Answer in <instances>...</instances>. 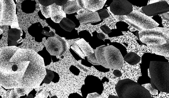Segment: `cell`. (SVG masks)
<instances>
[{
  "instance_id": "obj_1",
  "label": "cell",
  "mask_w": 169,
  "mask_h": 98,
  "mask_svg": "<svg viewBox=\"0 0 169 98\" xmlns=\"http://www.w3.org/2000/svg\"><path fill=\"white\" fill-rule=\"evenodd\" d=\"M19 48L9 46L0 49V84L6 89L22 88L20 80L13 72L14 62L10 61Z\"/></svg>"
},
{
  "instance_id": "obj_19",
  "label": "cell",
  "mask_w": 169,
  "mask_h": 98,
  "mask_svg": "<svg viewBox=\"0 0 169 98\" xmlns=\"http://www.w3.org/2000/svg\"><path fill=\"white\" fill-rule=\"evenodd\" d=\"M34 3L30 0H26L22 3V10L26 13H32L34 10Z\"/></svg>"
},
{
  "instance_id": "obj_17",
  "label": "cell",
  "mask_w": 169,
  "mask_h": 98,
  "mask_svg": "<svg viewBox=\"0 0 169 98\" xmlns=\"http://www.w3.org/2000/svg\"><path fill=\"white\" fill-rule=\"evenodd\" d=\"M124 61L132 65H135L140 61L141 57L133 52L129 53L124 57Z\"/></svg>"
},
{
  "instance_id": "obj_29",
  "label": "cell",
  "mask_w": 169,
  "mask_h": 98,
  "mask_svg": "<svg viewBox=\"0 0 169 98\" xmlns=\"http://www.w3.org/2000/svg\"><path fill=\"white\" fill-rule=\"evenodd\" d=\"M113 73L117 77L122 76V73L121 71L118 69H114Z\"/></svg>"
},
{
  "instance_id": "obj_37",
  "label": "cell",
  "mask_w": 169,
  "mask_h": 98,
  "mask_svg": "<svg viewBox=\"0 0 169 98\" xmlns=\"http://www.w3.org/2000/svg\"><path fill=\"white\" fill-rule=\"evenodd\" d=\"M166 58V59H167L168 61L169 60V57H165Z\"/></svg>"
},
{
  "instance_id": "obj_4",
  "label": "cell",
  "mask_w": 169,
  "mask_h": 98,
  "mask_svg": "<svg viewBox=\"0 0 169 98\" xmlns=\"http://www.w3.org/2000/svg\"><path fill=\"white\" fill-rule=\"evenodd\" d=\"M114 16L117 22L123 21L128 24V29L131 32L137 30L140 32L157 27L159 25L150 17L139 11L133 10L126 15Z\"/></svg>"
},
{
  "instance_id": "obj_12",
  "label": "cell",
  "mask_w": 169,
  "mask_h": 98,
  "mask_svg": "<svg viewBox=\"0 0 169 98\" xmlns=\"http://www.w3.org/2000/svg\"><path fill=\"white\" fill-rule=\"evenodd\" d=\"M79 6L92 12H96L103 8L107 0H77Z\"/></svg>"
},
{
  "instance_id": "obj_34",
  "label": "cell",
  "mask_w": 169,
  "mask_h": 98,
  "mask_svg": "<svg viewBox=\"0 0 169 98\" xmlns=\"http://www.w3.org/2000/svg\"><path fill=\"white\" fill-rule=\"evenodd\" d=\"M109 98H119L118 96H114L113 95H109V96L108 97Z\"/></svg>"
},
{
  "instance_id": "obj_30",
  "label": "cell",
  "mask_w": 169,
  "mask_h": 98,
  "mask_svg": "<svg viewBox=\"0 0 169 98\" xmlns=\"http://www.w3.org/2000/svg\"><path fill=\"white\" fill-rule=\"evenodd\" d=\"M20 97L16 92L15 90H11L10 98H18Z\"/></svg>"
},
{
  "instance_id": "obj_39",
  "label": "cell",
  "mask_w": 169,
  "mask_h": 98,
  "mask_svg": "<svg viewBox=\"0 0 169 98\" xmlns=\"http://www.w3.org/2000/svg\"><path fill=\"white\" fill-rule=\"evenodd\" d=\"M52 97V98H53V97H56V98H57V96H54Z\"/></svg>"
},
{
  "instance_id": "obj_20",
  "label": "cell",
  "mask_w": 169,
  "mask_h": 98,
  "mask_svg": "<svg viewBox=\"0 0 169 98\" xmlns=\"http://www.w3.org/2000/svg\"><path fill=\"white\" fill-rule=\"evenodd\" d=\"M46 75L44 79L43 82L46 84H49L54 77V75L52 71L46 69Z\"/></svg>"
},
{
  "instance_id": "obj_25",
  "label": "cell",
  "mask_w": 169,
  "mask_h": 98,
  "mask_svg": "<svg viewBox=\"0 0 169 98\" xmlns=\"http://www.w3.org/2000/svg\"><path fill=\"white\" fill-rule=\"evenodd\" d=\"M100 28L105 34H108L112 32V30H111L106 25H104L101 26Z\"/></svg>"
},
{
  "instance_id": "obj_32",
  "label": "cell",
  "mask_w": 169,
  "mask_h": 98,
  "mask_svg": "<svg viewBox=\"0 0 169 98\" xmlns=\"http://www.w3.org/2000/svg\"><path fill=\"white\" fill-rule=\"evenodd\" d=\"M97 37L98 38L100 39H104L105 38V35L103 33H100L97 34Z\"/></svg>"
},
{
  "instance_id": "obj_35",
  "label": "cell",
  "mask_w": 169,
  "mask_h": 98,
  "mask_svg": "<svg viewBox=\"0 0 169 98\" xmlns=\"http://www.w3.org/2000/svg\"><path fill=\"white\" fill-rule=\"evenodd\" d=\"M26 98H33V97L32 95H30L26 97Z\"/></svg>"
},
{
  "instance_id": "obj_31",
  "label": "cell",
  "mask_w": 169,
  "mask_h": 98,
  "mask_svg": "<svg viewBox=\"0 0 169 98\" xmlns=\"http://www.w3.org/2000/svg\"><path fill=\"white\" fill-rule=\"evenodd\" d=\"M3 11V0H0V22L2 18Z\"/></svg>"
},
{
  "instance_id": "obj_14",
  "label": "cell",
  "mask_w": 169,
  "mask_h": 98,
  "mask_svg": "<svg viewBox=\"0 0 169 98\" xmlns=\"http://www.w3.org/2000/svg\"><path fill=\"white\" fill-rule=\"evenodd\" d=\"M21 30L16 28H11L8 30V41L9 46H17L18 44L17 42L21 37Z\"/></svg>"
},
{
  "instance_id": "obj_21",
  "label": "cell",
  "mask_w": 169,
  "mask_h": 98,
  "mask_svg": "<svg viewBox=\"0 0 169 98\" xmlns=\"http://www.w3.org/2000/svg\"><path fill=\"white\" fill-rule=\"evenodd\" d=\"M97 12L99 14L101 20L108 18L110 16L108 12L105 9L100 10L97 11Z\"/></svg>"
},
{
  "instance_id": "obj_5",
  "label": "cell",
  "mask_w": 169,
  "mask_h": 98,
  "mask_svg": "<svg viewBox=\"0 0 169 98\" xmlns=\"http://www.w3.org/2000/svg\"><path fill=\"white\" fill-rule=\"evenodd\" d=\"M119 98H151L149 92L129 79L120 80L115 87Z\"/></svg>"
},
{
  "instance_id": "obj_13",
  "label": "cell",
  "mask_w": 169,
  "mask_h": 98,
  "mask_svg": "<svg viewBox=\"0 0 169 98\" xmlns=\"http://www.w3.org/2000/svg\"><path fill=\"white\" fill-rule=\"evenodd\" d=\"M81 25L96 23L101 21L97 12H92L86 10L83 13L77 16Z\"/></svg>"
},
{
  "instance_id": "obj_38",
  "label": "cell",
  "mask_w": 169,
  "mask_h": 98,
  "mask_svg": "<svg viewBox=\"0 0 169 98\" xmlns=\"http://www.w3.org/2000/svg\"><path fill=\"white\" fill-rule=\"evenodd\" d=\"M68 1L72 2V1H77V0H68Z\"/></svg>"
},
{
  "instance_id": "obj_16",
  "label": "cell",
  "mask_w": 169,
  "mask_h": 98,
  "mask_svg": "<svg viewBox=\"0 0 169 98\" xmlns=\"http://www.w3.org/2000/svg\"><path fill=\"white\" fill-rule=\"evenodd\" d=\"M64 6L63 11L66 14H68L77 12L81 9L78 6L77 1L72 2L68 1Z\"/></svg>"
},
{
  "instance_id": "obj_24",
  "label": "cell",
  "mask_w": 169,
  "mask_h": 98,
  "mask_svg": "<svg viewBox=\"0 0 169 98\" xmlns=\"http://www.w3.org/2000/svg\"><path fill=\"white\" fill-rule=\"evenodd\" d=\"M15 90L17 95L20 97L24 96L26 94V90L23 88H15Z\"/></svg>"
},
{
  "instance_id": "obj_36",
  "label": "cell",
  "mask_w": 169,
  "mask_h": 98,
  "mask_svg": "<svg viewBox=\"0 0 169 98\" xmlns=\"http://www.w3.org/2000/svg\"><path fill=\"white\" fill-rule=\"evenodd\" d=\"M3 32L2 29H0V35H2L3 33Z\"/></svg>"
},
{
  "instance_id": "obj_9",
  "label": "cell",
  "mask_w": 169,
  "mask_h": 98,
  "mask_svg": "<svg viewBox=\"0 0 169 98\" xmlns=\"http://www.w3.org/2000/svg\"><path fill=\"white\" fill-rule=\"evenodd\" d=\"M46 49L52 56H59L63 55L66 49V44L60 37H50L46 42Z\"/></svg>"
},
{
  "instance_id": "obj_3",
  "label": "cell",
  "mask_w": 169,
  "mask_h": 98,
  "mask_svg": "<svg viewBox=\"0 0 169 98\" xmlns=\"http://www.w3.org/2000/svg\"><path fill=\"white\" fill-rule=\"evenodd\" d=\"M148 76L153 88L164 92H169V63L151 61Z\"/></svg>"
},
{
  "instance_id": "obj_33",
  "label": "cell",
  "mask_w": 169,
  "mask_h": 98,
  "mask_svg": "<svg viewBox=\"0 0 169 98\" xmlns=\"http://www.w3.org/2000/svg\"><path fill=\"white\" fill-rule=\"evenodd\" d=\"M23 41V38H22L21 37L20 38L19 40H18V41L17 42L18 44H19L21 43Z\"/></svg>"
},
{
  "instance_id": "obj_6",
  "label": "cell",
  "mask_w": 169,
  "mask_h": 98,
  "mask_svg": "<svg viewBox=\"0 0 169 98\" xmlns=\"http://www.w3.org/2000/svg\"><path fill=\"white\" fill-rule=\"evenodd\" d=\"M139 40L147 45H162L169 42V29L160 27L139 32Z\"/></svg>"
},
{
  "instance_id": "obj_2",
  "label": "cell",
  "mask_w": 169,
  "mask_h": 98,
  "mask_svg": "<svg viewBox=\"0 0 169 98\" xmlns=\"http://www.w3.org/2000/svg\"><path fill=\"white\" fill-rule=\"evenodd\" d=\"M94 52L98 65L112 69H119L124 66V61L122 53L112 45L101 46L96 48Z\"/></svg>"
},
{
  "instance_id": "obj_22",
  "label": "cell",
  "mask_w": 169,
  "mask_h": 98,
  "mask_svg": "<svg viewBox=\"0 0 169 98\" xmlns=\"http://www.w3.org/2000/svg\"><path fill=\"white\" fill-rule=\"evenodd\" d=\"M142 86L144 87L147 90L150 92L151 95L155 96L158 94V90H155L152 88L151 86V84L148 83L142 84Z\"/></svg>"
},
{
  "instance_id": "obj_7",
  "label": "cell",
  "mask_w": 169,
  "mask_h": 98,
  "mask_svg": "<svg viewBox=\"0 0 169 98\" xmlns=\"http://www.w3.org/2000/svg\"><path fill=\"white\" fill-rule=\"evenodd\" d=\"M16 8L13 0H3L2 14L0 25H10L11 28L21 29L16 14Z\"/></svg>"
},
{
  "instance_id": "obj_15",
  "label": "cell",
  "mask_w": 169,
  "mask_h": 98,
  "mask_svg": "<svg viewBox=\"0 0 169 98\" xmlns=\"http://www.w3.org/2000/svg\"><path fill=\"white\" fill-rule=\"evenodd\" d=\"M155 54L163 56L164 57L169 56V42L159 45H147Z\"/></svg>"
},
{
  "instance_id": "obj_28",
  "label": "cell",
  "mask_w": 169,
  "mask_h": 98,
  "mask_svg": "<svg viewBox=\"0 0 169 98\" xmlns=\"http://www.w3.org/2000/svg\"><path fill=\"white\" fill-rule=\"evenodd\" d=\"M42 34L44 35L50 37H54L55 36V33L53 32H51L49 33L44 30H43L42 33Z\"/></svg>"
},
{
  "instance_id": "obj_11",
  "label": "cell",
  "mask_w": 169,
  "mask_h": 98,
  "mask_svg": "<svg viewBox=\"0 0 169 98\" xmlns=\"http://www.w3.org/2000/svg\"><path fill=\"white\" fill-rule=\"evenodd\" d=\"M108 8L110 12L116 16L128 15L133 10L132 4L127 0H113Z\"/></svg>"
},
{
  "instance_id": "obj_10",
  "label": "cell",
  "mask_w": 169,
  "mask_h": 98,
  "mask_svg": "<svg viewBox=\"0 0 169 98\" xmlns=\"http://www.w3.org/2000/svg\"><path fill=\"white\" fill-rule=\"evenodd\" d=\"M39 7L43 15L46 18H51L56 23H60L64 18H66V13L62 10L61 6L54 3L47 6L40 4Z\"/></svg>"
},
{
  "instance_id": "obj_26",
  "label": "cell",
  "mask_w": 169,
  "mask_h": 98,
  "mask_svg": "<svg viewBox=\"0 0 169 98\" xmlns=\"http://www.w3.org/2000/svg\"><path fill=\"white\" fill-rule=\"evenodd\" d=\"M68 1V0H54V2L56 5L62 6L65 5Z\"/></svg>"
},
{
  "instance_id": "obj_27",
  "label": "cell",
  "mask_w": 169,
  "mask_h": 98,
  "mask_svg": "<svg viewBox=\"0 0 169 98\" xmlns=\"http://www.w3.org/2000/svg\"><path fill=\"white\" fill-rule=\"evenodd\" d=\"M163 20L165 21H169V12L163 13L161 14Z\"/></svg>"
},
{
  "instance_id": "obj_23",
  "label": "cell",
  "mask_w": 169,
  "mask_h": 98,
  "mask_svg": "<svg viewBox=\"0 0 169 98\" xmlns=\"http://www.w3.org/2000/svg\"><path fill=\"white\" fill-rule=\"evenodd\" d=\"M38 1L40 4L45 6L51 5L54 3V0H38Z\"/></svg>"
},
{
  "instance_id": "obj_8",
  "label": "cell",
  "mask_w": 169,
  "mask_h": 98,
  "mask_svg": "<svg viewBox=\"0 0 169 98\" xmlns=\"http://www.w3.org/2000/svg\"><path fill=\"white\" fill-rule=\"evenodd\" d=\"M142 12L149 17L161 15L169 12L168 0H150L148 5L142 7Z\"/></svg>"
},
{
  "instance_id": "obj_18",
  "label": "cell",
  "mask_w": 169,
  "mask_h": 98,
  "mask_svg": "<svg viewBox=\"0 0 169 98\" xmlns=\"http://www.w3.org/2000/svg\"><path fill=\"white\" fill-rule=\"evenodd\" d=\"M59 25L61 27L65 30L71 32L75 28V24L72 20L67 18H64L60 22Z\"/></svg>"
}]
</instances>
